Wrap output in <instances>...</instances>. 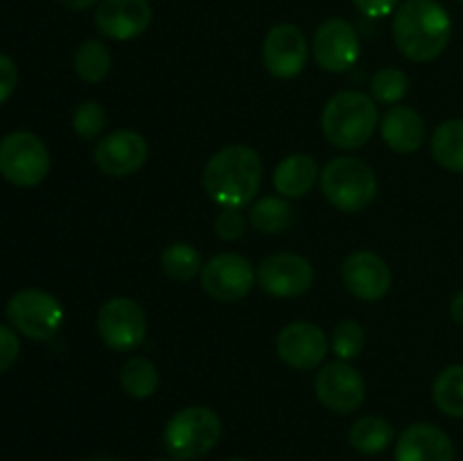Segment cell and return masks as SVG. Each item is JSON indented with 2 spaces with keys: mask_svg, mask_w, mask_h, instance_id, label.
Returning a JSON list of instances; mask_svg holds the SVG:
<instances>
[{
  "mask_svg": "<svg viewBox=\"0 0 463 461\" xmlns=\"http://www.w3.org/2000/svg\"><path fill=\"white\" fill-rule=\"evenodd\" d=\"M203 190L222 208H244L262 183V161L247 145H229L203 167Z\"/></svg>",
  "mask_w": 463,
  "mask_h": 461,
  "instance_id": "1",
  "label": "cell"
},
{
  "mask_svg": "<svg viewBox=\"0 0 463 461\" xmlns=\"http://www.w3.org/2000/svg\"><path fill=\"white\" fill-rule=\"evenodd\" d=\"M330 342H333V351L339 360L342 362L355 360L366 343L364 328H362L357 321L346 319V321H342L337 328H335L333 339H330Z\"/></svg>",
  "mask_w": 463,
  "mask_h": 461,
  "instance_id": "29",
  "label": "cell"
},
{
  "mask_svg": "<svg viewBox=\"0 0 463 461\" xmlns=\"http://www.w3.org/2000/svg\"><path fill=\"white\" fill-rule=\"evenodd\" d=\"M450 315H452V319L457 321V324L463 325V292H459L455 298H452Z\"/></svg>",
  "mask_w": 463,
  "mask_h": 461,
  "instance_id": "35",
  "label": "cell"
},
{
  "mask_svg": "<svg viewBox=\"0 0 463 461\" xmlns=\"http://www.w3.org/2000/svg\"><path fill=\"white\" fill-rule=\"evenodd\" d=\"M307 41L306 34L292 23H280L267 32L262 41V63L269 75L279 80H292L306 68Z\"/></svg>",
  "mask_w": 463,
  "mask_h": 461,
  "instance_id": "12",
  "label": "cell"
},
{
  "mask_svg": "<svg viewBox=\"0 0 463 461\" xmlns=\"http://www.w3.org/2000/svg\"><path fill=\"white\" fill-rule=\"evenodd\" d=\"M315 393L324 407L337 414H351L364 402V380L348 362H330L317 373Z\"/></svg>",
  "mask_w": 463,
  "mask_h": 461,
  "instance_id": "10",
  "label": "cell"
},
{
  "mask_svg": "<svg viewBox=\"0 0 463 461\" xmlns=\"http://www.w3.org/2000/svg\"><path fill=\"white\" fill-rule=\"evenodd\" d=\"M104 127H107V111L99 102L89 99V102H81L80 107L72 113V129L77 131V136L84 140H95L102 136Z\"/></svg>",
  "mask_w": 463,
  "mask_h": 461,
  "instance_id": "30",
  "label": "cell"
},
{
  "mask_svg": "<svg viewBox=\"0 0 463 461\" xmlns=\"http://www.w3.org/2000/svg\"><path fill=\"white\" fill-rule=\"evenodd\" d=\"M276 351H279L280 360L292 369L310 371L324 362L326 353H328V337L317 324L294 321L279 333Z\"/></svg>",
  "mask_w": 463,
  "mask_h": 461,
  "instance_id": "15",
  "label": "cell"
},
{
  "mask_svg": "<svg viewBox=\"0 0 463 461\" xmlns=\"http://www.w3.org/2000/svg\"><path fill=\"white\" fill-rule=\"evenodd\" d=\"M249 221L260 233H283L294 221V208L285 197H262L249 211Z\"/></svg>",
  "mask_w": 463,
  "mask_h": 461,
  "instance_id": "23",
  "label": "cell"
},
{
  "mask_svg": "<svg viewBox=\"0 0 463 461\" xmlns=\"http://www.w3.org/2000/svg\"><path fill=\"white\" fill-rule=\"evenodd\" d=\"M434 402L443 414L463 419V364L448 366L439 373L432 387Z\"/></svg>",
  "mask_w": 463,
  "mask_h": 461,
  "instance_id": "25",
  "label": "cell"
},
{
  "mask_svg": "<svg viewBox=\"0 0 463 461\" xmlns=\"http://www.w3.org/2000/svg\"><path fill=\"white\" fill-rule=\"evenodd\" d=\"M158 382H161V375H158L156 364H154L149 357L136 355L122 364L120 369V384L125 389V393H129L131 398H149L156 393Z\"/></svg>",
  "mask_w": 463,
  "mask_h": 461,
  "instance_id": "22",
  "label": "cell"
},
{
  "mask_svg": "<svg viewBox=\"0 0 463 461\" xmlns=\"http://www.w3.org/2000/svg\"><path fill=\"white\" fill-rule=\"evenodd\" d=\"M452 36L450 14L437 0H407L393 16V41L407 59L425 63L448 48Z\"/></svg>",
  "mask_w": 463,
  "mask_h": 461,
  "instance_id": "2",
  "label": "cell"
},
{
  "mask_svg": "<svg viewBox=\"0 0 463 461\" xmlns=\"http://www.w3.org/2000/svg\"><path fill=\"white\" fill-rule=\"evenodd\" d=\"M410 89V80L398 68H383L371 77V98L380 104H398Z\"/></svg>",
  "mask_w": 463,
  "mask_h": 461,
  "instance_id": "28",
  "label": "cell"
},
{
  "mask_svg": "<svg viewBox=\"0 0 463 461\" xmlns=\"http://www.w3.org/2000/svg\"><path fill=\"white\" fill-rule=\"evenodd\" d=\"M380 134L393 152L411 154L423 145L428 129L419 111L405 104H393L380 120Z\"/></svg>",
  "mask_w": 463,
  "mask_h": 461,
  "instance_id": "19",
  "label": "cell"
},
{
  "mask_svg": "<svg viewBox=\"0 0 463 461\" xmlns=\"http://www.w3.org/2000/svg\"><path fill=\"white\" fill-rule=\"evenodd\" d=\"M351 446L362 455H378L387 450L393 441V428L380 416H364L351 428Z\"/></svg>",
  "mask_w": 463,
  "mask_h": 461,
  "instance_id": "24",
  "label": "cell"
},
{
  "mask_svg": "<svg viewBox=\"0 0 463 461\" xmlns=\"http://www.w3.org/2000/svg\"><path fill=\"white\" fill-rule=\"evenodd\" d=\"M161 269L167 278L176 280V283H188V280H193L203 269L202 256H199V251L193 244H170L161 253Z\"/></svg>",
  "mask_w": 463,
  "mask_h": 461,
  "instance_id": "26",
  "label": "cell"
},
{
  "mask_svg": "<svg viewBox=\"0 0 463 461\" xmlns=\"http://www.w3.org/2000/svg\"><path fill=\"white\" fill-rule=\"evenodd\" d=\"M455 447L441 428L430 423L410 425L398 437L393 461H452Z\"/></svg>",
  "mask_w": 463,
  "mask_h": 461,
  "instance_id": "18",
  "label": "cell"
},
{
  "mask_svg": "<svg viewBox=\"0 0 463 461\" xmlns=\"http://www.w3.org/2000/svg\"><path fill=\"white\" fill-rule=\"evenodd\" d=\"M111 71V52L102 41L89 39L77 48L75 52V72L84 81L98 84Z\"/></svg>",
  "mask_w": 463,
  "mask_h": 461,
  "instance_id": "27",
  "label": "cell"
},
{
  "mask_svg": "<svg viewBox=\"0 0 463 461\" xmlns=\"http://www.w3.org/2000/svg\"><path fill=\"white\" fill-rule=\"evenodd\" d=\"M50 172V152L39 136L14 131L0 140V174L18 188L39 185Z\"/></svg>",
  "mask_w": 463,
  "mask_h": 461,
  "instance_id": "6",
  "label": "cell"
},
{
  "mask_svg": "<svg viewBox=\"0 0 463 461\" xmlns=\"http://www.w3.org/2000/svg\"><path fill=\"white\" fill-rule=\"evenodd\" d=\"M251 262L238 253H220L211 258L202 269V287L208 296L222 303H233L247 296L253 287Z\"/></svg>",
  "mask_w": 463,
  "mask_h": 461,
  "instance_id": "9",
  "label": "cell"
},
{
  "mask_svg": "<svg viewBox=\"0 0 463 461\" xmlns=\"http://www.w3.org/2000/svg\"><path fill=\"white\" fill-rule=\"evenodd\" d=\"M321 129L326 140L335 147H364L378 129V104L360 90H342L326 104Z\"/></svg>",
  "mask_w": 463,
  "mask_h": 461,
  "instance_id": "3",
  "label": "cell"
},
{
  "mask_svg": "<svg viewBox=\"0 0 463 461\" xmlns=\"http://www.w3.org/2000/svg\"><path fill=\"white\" fill-rule=\"evenodd\" d=\"M57 3H61L63 7H68V9H75V12H84V9L98 5L99 0H57Z\"/></svg>",
  "mask_w": 463,
  "mask_h": 461,
  "instance_id": "36",
  "label": "cell"
},
{
  "mask_svg": "<svg viewBox=\"0 0 463 461\" xmlns=\"http://www.w3.org/2000/svg\"><path fill=\"white\" fill-rule=\"evenodd\" d=\"M312 52L319 68L328 72H344L360 59V36L344 18H328L317 30Z\"/></svg>",
  "mask_w": 463,
  "mask_h": 461,
  "instance_id": "13",
  "label": "cell"
},
{
  "mask_svg": "<svg viewBox=\"0 0 463 461\" xmlns=\"http://www.w3.org/2000/svg\"><path fill=\"white\" fill-rule=\"evenodd\" d=\"M249 217H244L242 208H222L220 215L215 217V233L226 242L240 240L247 230Z\"/></svg>",
  "mask_w": 463,
  "mask_h": 461,
  "instance_id": "31",
  "label": "cell"
},
{
  "mask_svg": "<svg viewBox=\"0 0 463 461\" xmlns=\"http://www.w3.org/2000/svg\"><path fill=\"white\" fill-rule=\"evenodd\" d=\"M229 461H247V459H229Z\"/></svg>",
  "mask_w": 463,
  "mask_h": 461,
  "instance_id": "38",
  "label": "cell"
},
{
  "mask_svg": "<svg viewBox=\"0 0 463 461\" xmlns=\"http://www.w3.org/2000/svg\"><path fill=\"white\" fill-rule=\"evenodd\" d=\"M98 333L113 351H131L147 334V315L134 298H111L98 312Z\"/></svg>",
  "mask_w": 463,
  "mask_h": 461,
  "instance_id": "8",
  "label": "cell"
},
{
  "mask_svg": "<svg viewBox=\"0 0 463 461\" xmlns=\"http://www.w3.org/2000/svg\"><path fill=\"white\" fill-rule=\"evenodd\" d=\"M459 3H461V5H463V0H459Z\"/></svg>",
  "mask_w": 463,
  "mask_h": 461,
  "instance_id": "40",
  "label": "cell"
},
{
  "mask_svg": "<svg viewBox=\"0 0 463 461\" xmlns=\"http://www.w3.org/2000/svg\"><path fill=\"white\" fill-rule=\"evenodd\" d=\"M93 156L104 174L113 176V179H122V176L136 174L147 163L149 147L147 140L140 134L120 129L99 138L98 145H95Z\"/></svg>",
  "mask_w": 463,
  "mask_h": 461,
  "instance_id": "14",
  "label": "cell"
},
{
  "mask_svg": "<svg viewBox=\"0 0 463 461\" xmlns=\"http://www.w3.org/2000/svg\"><path fill=\"white\" fill-rule=\"evenodd\" d=\"M357 9L369 18H383L396 9L398 0H353Z\"/></svg>",
  "mask_w": 463,
  "mask_h": 461,
  "instance_id": "34",
  "label": "cell"
},
{
  "mask_svg": "<svg viewBox=\"0 0 463 461\" xmlns=\"http://www.w3.org/2000/svg\"><path fill=\"white\" fill-rule=\"evenodd\" d=\"M324 197L342 212H360L373 203L378 179L369 163L355 156H337L319 174Z\"/></svg>",
  "mask_w": 463,
  "mask_h": 461,
  "instance_id": "4",
  "label": "cell"
},
{
  "mask_svg": "<svg viewBox=\"0 0 463 461\" xmlns=\"http://www.w3.org/2000/svg\"><path fill=\"white\" fill-rule=\"evenodd\" d=\"M312 280H315V269L310 260L298 253H274L258 267V283L271 296H301L312 287Z\"/></svg>",
  "mask_w": 463,
  "mask_h": 461,
  "instance_id": "11",
  "label": "cell"
},
{
  "mask_svg": "<svg viewBox=\"0 0 463 461\" xmlns=\"http://www.w3.org/2000/svg\"><path fill=\"white\" fill-rule=\"evenodd\" d=\"M18 353H21V342L16 330L0 324V373H5L16 362Z\"/></svg>",
  "mask_w": 463,
  "mask_h": 461,
  "instance_id": "32",
  "label": "cell"
},
{
  "mask_svg": "<svg viewBox=\"0 0 463 461\" xmlns=\"http://www.w3.org/2000/svg\"><path fill=\"white\" fill-rule=\"evenodd\" d=\"M222 437V420L213 409L202 405L185 407L167 420L163 446L176 461H193L208 455Z\"/></svg>",
  "mask_w": 463,
  "mask_h": 461,
  "instance_id": "5",
  "label": "cell"
},
{
  "mask_svg": "<svg viewBox=\"0 0 463 461\" xmlns=\"http://www.w3.org/2000/svg\"><path fill=\"white\" fill-rule=\"evenodd\" d=\"M432 156L450 172H463V118L441 122L432 136Z\"/></svg>",
  "mask_w": 463,
  "mask_h": 461,
  "instance_id": "21",
  "label": "cell"
},
{
  "mask_svg": "<svg viewBox=\"0 0 463 461\" xmlns=\"http://www.w3.org/2000/svg\"><path fill=\"white\" fill-rule=\"evenodd\" d=\"M7 319L23 337L48 342L61 330L63 307L43 289H21L9 298Z\"/></svg>",
  "mask_w": 463,
  "mask_h": 461,
  "instance_id": "7",
  "label": "cell"
},
{
  "mask_svg": "<svg viewBox=\"0 0 463 461\" xmlns=\"http://www.w3.org/2000/svg\"><path fill=\"white\" fill-rule=\"evenodd\" d=\"M342 280L353 296L378 301L392 287V269L373 251H355L344 260Z\"/></svg>",
  "mask_w": 463,
  "mask_h": 461,
  "instance_id": "16",
  "label": "cell"
},
{
  "mask_svg": "<svg viewBox=\"0 0 463 461\" xmlns=\"http://www.w3.org/2000/svg\"><path fill=\"white\" fill-rule=\"evenodd\" d=\"M152 23L147 0H99L95 25L99 34L113 41H129L143 34Z\"/></svg>",
  "mask_w": 463,
  "mask_h": 461,
  "instance_id": "17",
  "label": "cell"
},
{
  "mask_svg": "<svg viewBox=\"0 0 463 461\" xmlns=\"http://www.w3.org/2000/svg\"><path fill=\"white\" fill-rule=\"evenodd\" d=\"M18 84V71L16 63L7 54H0V104L7 102L12 98L14 89Z\"/></svg>",
  "mask_w": 463,
  "mask_h": 461,
  "instance_id": "33",
  "label": "cell"
},
{
  "mask_svg": "<svg viewBox=\"0 0 463 461\" xmlns=\"http://www.w3.org/2000/svg\"><path fill=\"white\" fill-rule=\"evenodd\" d=\"M89 461H116V459H111V456H93V459Z\"/></svg>",
  "mask_w": 463,
  "mask_h": 461,
  "instance_id": "37",
  "label": "cell"
},
{
  "mask_svg": "<svg viewBox=\"0 0 463 461\" xmlns=\"http://www.w3.org/2000/svg\"><path fill=\"white\" fill-rule=\"evenodd\" d=\"M319 165L307 154H292L283 158L274 170V188L285 199H298L312 190L319 179Z\"/></svg>",
  "mask_w": 463,
  "mask_h": 461,
  "instance_id": "20",
  "label": "cell"
},
{
  "mask_svg": "<svg viewBox=\"0 0 463 461\" xmlns=\"http://www.w3.org/2000/svg\"><path fill=\"white\" fill-rule=\"evenodd\" d=\"M156 461H170V459H156Z\"/></svg>",
  "mask_w": 463,
  "mask_h": 461,
  "instance_id": "39",
  "label": "cell"
}]
</instances>
